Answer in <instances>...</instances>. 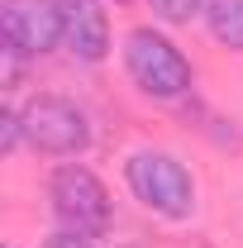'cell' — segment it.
<instances>
[{
	"mask_svg": "<svg viewBox=\"0 0 243 248\" xmlns=\"http://www.w3.org/2000/svg\"><path fill=\"white\" fill-rule=\"evenodd\" d=\"M124 67L134 86L152 100H182L191 91V62L186 53L157 29H134L124 38Z\"/></svg>",
	"mask_w": 243,
	"mask_h": 248,
	"instance_id": "6da1fadb",
	"label": "cell"
},
{
	"mask_svg": "<svg viewBox=\"0 0 243 248\" xmlns=\"http://www.w3.org/2000/svg\"><path fill=\"white\" fill-rule=\"evenodd\" d=\"M124 182L152 215H162V219H186L196 210V182H191V172L172 153H152V148L134 153L124 162Z\"/></svg>",
	"mask_w": 243,
	"mask_h": 248,
	"instance_id": "7a4b0ae2",
	"label": "cell"
},
{
	"mask_svg": "<svg viewBox=\"0 0 243 248\" xmlns=\"http://www.w3.org/2000/svg\"><path fill=\"white\" fill-rule=\"evenodd\" d=\"M48 201H53V215H58L62 229H72V234H105L110 229V191L100 186L91 167H81V162H62L58 172H53V182H48Z\"/></svg>",
	"mask_w": 243,
	"mask_h": 248,
	"instance_id": "3957f363",
	"label": "cell"
},
{
	"mask_svg": "<svg viewBox=\"0 0 243 248\" xmlns=\"http://www.w3.org/2000/svg\"><path fill=\"white\" fill-rule=\"evenodd\" d=\"M19 115H24V139L48 157H76L91 143V124L81 105H72L67 95H38Z\"/></svg>",
	"mask_w": 243,
	"mask_h": 248,
	"instance_id": "277c9868",
	"label": "cell"
},
{
	"mask_svg": "<svg viewBox=\"0 0 243 248\" xmlns=\"http://www.w3.org/2000/svg\"><path fill=\"white\" fill-rule=\"evenodd\" d=\"M0 38L19 58H43L62 43V0H0Z\"/></svg>",
	"mask_w": 243,
	"mask_h": 248,
	"instance_id": "5b68a950",
	"label": "cell"
},
{
	"mask_svg": "<svg viewBox=\"0 0 243 248\" xmlns=\"http://www.w3.org/2000/svg\"><path fill=\"white\" fill-rule=\"evenodd\" d=\"M62 43L72 48V58L100 62L110 53V19L100 0H62Z\"/></svg>",
	"mask_w": 243,
	"mask_h": 248,
	"instance_id": "8992f818",
	"label": "cell"
},
{
	"mask_svg": "<svg viewBox=\"0 0 243 248\" xmlns=\"http://www.w3.org/2000/svg\"><path fill=\"white\" fill-rule=\"evenodd\" d=\"M205 24H210L214 43L243 53V0H205Z\"/></svg>",
	"mask_w": 243,
	"mask_h": 248,
	"instance_id": "52a82bcc",
	"label": "cell"
},
{
	"mask_svg": "<svg viewBox=\"0 0 243 248\" xmlns=\"http://www.w3.org/2000/svg\"><path fill=\"white\" fill-rule=\"evenodd\" d=\"M148 5H152V15L167 19V24H186V19L205 15V0H148Z\"/></svg>",
	"mask_w": 243,
	"mask_h": 248,
	"instance_id": "ba28073f",
	"label": "cell"
},
{
	"mask_svg": "<svg viewBox=\"0 0 243 248\" xmlns=\"http://www.w3.org/2000/svg\"><path fill=\"white\" fill-rule=\"evenodd\" d=\"M19 139H24V115H19L15 105H5V110H0V153H15Z\"/></svg>",
	"mask_w": 243,
	"mask_h": 248,
	"instance_id": "9c48e42d",
	"label": "cell"
},
{
	"mask_svg": "<svg viewBox=\"0 0 243 248\" xmlns=\"http://www.w3.org/2000/svg\"><path fill=\"white\" fill-rule=\"evenodd\" d=\"M43 248H91V239H86V234H72V229H58Z\"/></svg>",
	"mask_w": 243,
	"mask_h": 248,
	"instance_id": "30bf717a",
	"label": "cell"
},
{
	"mask_svg": "<svg viewBox=\"0 0 243 248\" xmlns=\"http://www.w3.org/2000/svg\"><path fill=\"white\" fill-rule=\"evenodd\" d=\"M120 5H124V0H120Z\"/></svg>",
	"mask_w": 243,
	"mask_h": 248,
	"instance_id": "8fae6325",
	"label": "cell"
}]
</instances>
